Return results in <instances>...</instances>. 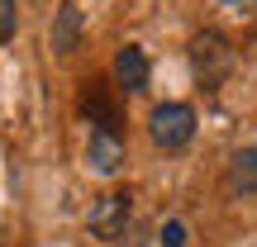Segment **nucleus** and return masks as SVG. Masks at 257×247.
Instances as JSON below:
<instances>
[{"mask_svg": "<svg viewBox=\"0 0 257 247\" xmlns=\"http://www.w3.org/2000/svg\"><path fill=\"white\" fill-rule=\"evenodd\" d=\"M233 62H238V53H233V43L224 34L205 29V34L191 38V72H195V81H200L205 91H219L224 76L233 72Z\"/></svg>", "mask_w": 257, "mask_h": 247, "instance_id": "f257e3e1", "label": "nucleus"}, {"mask_svg": "<svg viewBox=\"0 0 257 247\" xmlns=\"http://www.w3.org/2000/svg\"><path fill=\"white\" fill-rule=\"evenodd\" d=\"M148 138H153L162 152H181L195 138V110L186 100H162L153 114H148Z\"/></svg>", "mask_w": 257, "mask_h": 247, "instance_id": "f03ea898", "label": "nucleus"}, {"mask_svg": "<svg viewBox=\"0 0 257 247\" xmlns=\"http://www.w3.org/2000/svg\"><path fill=\"white\" fill-rule=\"evenodd\" d=\"M128 214H134L128 195H124V190H110V195H100V200L91 204V214H86V233L100 238V242H114V238H124Z\"/></svg>", "mask_w": 257, "mask_h": 247, "instance_id": "7ed1b4c3", "label": "nucleus"}, {"mask_svg": "<svg viewBox=\"0 0 257 247\" xmlns=\"http://www.w3.org/2000/svg\"><path fill=\"white\" fill-rule=\"evenodd\" d=\"M86 166L95 176H114L124 166V138L119 128H105V124H91V143H86Z\"/></svg>", "mask_w": 257, "mask_h": 247, "instance_id": "20e7f679", "label": "nucleus"}, {"mask_svg": "<svg viewBox=\"0 0 257 247\" xmlns=\"http://www.w3.org/2000/svg\"><path fill=\"white\" fill-rule=\"evenodd\" d=\"M114 86L124 95H143L148 91V53L138 43H124L114 53Z\"/></svg>", "mask_w": 257, "mask_h": 247, "instance_id": "39448f33", "label": "nucleus"}, {"mask_svg": "<svg viewBox=\"0 0 257 247\" xmlns=\"http://www.w3.org/2000/svg\"><path fill=\"white\" fill-rule=\"evenodd\" d=\"M48 43H53V53H57V57H72V53H76V43H81V10H76L72 0H62V5H57Z\"/></svg>", "mask_w": 257, "mask_h": 247, "instance_id": "423d86ee", "label": "nucleus"}, {"mask_svg": "<svg viewBox=\"0 0 257 247\" xmlns=\"http://www.w3.org/2000/svg\"><path fill=\"white\" fill-rule=\"evenodd\" d=\"M229 190L233 195H257V147H238L229 157Z\"/></svg>", "mask_w": 257, "mask_h": 247, "instance_id": "0eeeda50", "label": "nucleus"}, {"mask_svg": "<svg viewBox=\"0 0 257 247\" xmlns=\"http://www.w3.org/2000/svg\"><path fill=\"white\" fill-rule=\"evenodd\" d=\"M15 29H19V10H15V0H0V43H10V38H15Z\"/></svg>", "mask_w": 257, "mask_h": 247, "instance_id": "6e6552de", "label": "nucleus"}, {"mask_svg": "<svg viewBox=\"0 0 257 247\" xmlns=\"http://www.w3.org/2000/svg\"><path fill=\"white\" fill-rule=\"evenodd\" d=\"M186 238H191V233H186L181 219H167L162 223V247H186Z\"/></svg>", "mask_w": 257, "mask_h": 247, "instance_id": "1a4fd4ad", "label": "nucleus"}]
</instances>
